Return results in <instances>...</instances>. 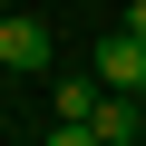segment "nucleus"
Masks as SVG:
<instances>
[{
  "label": "nucleus",
  "mask_w": 146,
  "mask_h": 146,
  "mask_svg": "<svg viewBox=\"0 0 146 146\" xmlns=\"http://www.w3.org/2000/svg\"><path fill=\"white\" fill-rule=\"evenodd\" d=\"M127 29H136V39H146V0H127Z\"/></svg>",
  "instance_id": "obj_4"
},
{
  "label": "nucleus",
  "mask_w": 146,
  "mask_h": 146,
  "mask_svg": "<svg viewBox=\"0 0 146 146\" xmlns=\"http://www.w3.org/2000/svg\"><path fill=\"white\" fill-rule=\"evenodd\" d=\"M0 68H20V78H29V68H49V29H39L29 10L0 20Z\"/></svg>",
  "instance_id": "obj_3"
},
{
  "label": "nucleus",
  "mask_w": 146,
  "mask_h": 146,
  "mask_svg": "<svg viewBox=\"0 0 146 146\" xmlns=\"http://www.w3.org/2000/svg\"><path fill=\"white\" fill-rule=\"evenodd\" d=\"M88 68H98V88H136V98H146V39H136V29L98 39V58H88Z\"/></svg>",
  "instance_id": "obj_2"
},
{
  "label": "nucleus",
  "mask_w": 146,
  "mask_h": 146,
  "mask_svg": "<svg viewBox=\"0 0 146 146\" xmlns=\"http://www.w3.org/2000/svg\"><path fill=\"white\" fill-rule=\"evenodd\" d=\"M136 136H146V98L136 88H107L88 107V127H78V146H136Z\"/></svg>",
  "instance_id": "obj_1"
}]
</instances>
